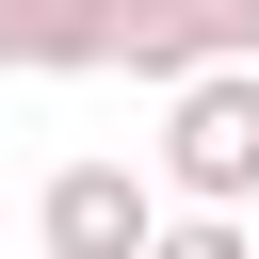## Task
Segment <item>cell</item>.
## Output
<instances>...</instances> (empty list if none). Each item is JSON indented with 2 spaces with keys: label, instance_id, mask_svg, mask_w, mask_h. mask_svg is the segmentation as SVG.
Masks as SVG:
<instances>
[{
  "label": "cell",
  "instance_id": "cell-1",
  "mask_svg": "<svg viewBox=\"0 0 259 259\" xmlns=\"http://www.w3.org/2000/svg\"><path fill=\"white\" fill-rule=\"evenodd\" d=\"M162 194L178 210H243L259 194V65H210L194 97H162Z\"/></svg>",
  "mask_w": 259,
  "mask_h": 259
},
{
  "label": "cell",
  "instance_id": "cell-2",
  "mask_svg": "<svg viewBox=\"0 0 259 259\" xmlns=\"http://www.w3.org/2000/svg\"><path fill=\"white\" fill-rule=\"evenodd\" d=\"M113 65L162 81V97H194L210 65H259V0H130L113 16Z\"/></svg>",
  "mask_w": 259,
  "mask_h": 259
},
{
  "label": "cell",
  "instance_id": "cell-3",
  "mask_svg": "<svg viewBox=\"0 0 259 259\" xmlns=\"http://www.w3.org/2000/svg\"><path fill=\"white\" fill-rule=\"evenodd\" d=\"M32 227H49V259H146V243H162V178H130V162H65Z\"/></svg>",
  "mask_w": 259,
  "mask_h": 259
},
{
  "label": "cell",
  "instance_id": "cell-4",
  "mask_svg": "<svg viewBox=\"0 0 259 259\" xmlns=\"http://www.w3.org/2000/svg\"><path fill=\"white\" fill-rule=\"evenodd\" d=\"M113 16L130 0H0V65L16 81H81V65H113Z\"/></svg>",
  "mask_w": 259,
  "mask_h": 259
},
{
  "label": "cell",
  "instance_id": "cell-5",
  "mask_svg": "<svg viewBox=\"0 0 259 259\" xmlns=\"http://www.w3.org/2000/svg\"><path fill=\"white\" fill-rule=\"evenodd\" d=\"M146 259H259V227H243V210H162Z\"/></svg>",
  "mask_w": 259,
  "mask_h": 259
}]
</instances>
